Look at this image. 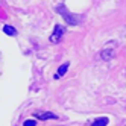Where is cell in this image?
<instances>
[{"label": "cell", "mask_w": 126, "mask_h": 126, "mask_svg": "<svg viewBox=\"0 0 126 126\" xmlns=\"http://www.w3.org/2000/svg\"><path fill=\"white\" fill-rule=\"evenodd\" d=\"M56 12H59L62 17H64V20H65L68 24H78V18H73V17H76V15L70 14V11L67 9V8H65L64 5L58 6V8H56Z\"/></svg>", "instance_id": "1"}, {"label": "cell", "mask_w": 126, "mask_h": 126, "mask_svg": "<svg viewBox=\"0 0 126 126\" xmlns=\"http://www.w3.org/2000/svg\"><path fill=\"white\" fill-rule=\"evenodd\" d=\"M114 47H115V43L111 41V43H108L106 46L102 49V53H100V56L103 61H110L112 56H114Z\"/></svg>", "instance_id": "2"}, {"label": "cell", "mask_w": 126, "mask_h": 126, "mask_svg": "<svg viewBox=\"0 0 126 126\" xmlns=\"http://www.w3.org/2000/svg\"><path fill=\"white\" fill-rule=\"evenodd\" d=\"M62 35H64V28H62L61 24H56V26H55V29H53V33L50 35V38H49V41L53 43V44H56V43L61 41Z\"/></svg>", "instance_id": "3"}, {"label": "cell", "mask_w": 126, "mask_h": 126, "mask_svg": "<svg viewBox=\"0 0 126 126\" xmlns=\"http://www.w3.org/2000/svg\"><path fill=\"white\" fill-rule=\"evenodd\" d=\"M68 65H70V62H64V64L58 68V71L55 73V79H61L62 76H64L67 73V70H68Z\"/></svg>", "instance_id": "4"}, {"label": "cell", "mask_w": 126, "mask_h": 126, "mask_svg": "<svg viewBox=\"0 0 126 126\" xmlns=\"http://www.w3.org/2000/svg\"><path fill=\"white\" fill-rule=\"evenodd\" d=\"M35 117L40 120H50V119H58V115L56 114H53V112H37L35 114Z\"/></svg>", "instance_id": "5"}, {"label": "cell", "mask_w": 126, "mask_h": 126, "mask_svg": "<svg viewBox=\"0 0 126 126\" xmlns=\"http://www.w3.org/2000/svg\"><path fill=\"white\" fill-rule=\"evenodd\" d=\"M108 123H110L108 117H99V119H96V120L93 122L91 126H108Z\"/></svg>", "instance_id": "6"}, {"label": "cell", "mask_w": 126, "mask_h": 126, "mask_svg": "<svg viewBox=\"0 0 126 126\" xmlns=\"http://www.w3.org/2000/svg\"><path fill=\"white\" fill-rule=\"evenodd\" d=\"M3 32L6 33V35H9V37H14V35H17V31L12 28V26H3Z\"/></svg>", "instance_id": "7"}, {"label": "cell", "mask_w": 126, "mask_h": 126, "mask_svg": "<svg viewBox=\"0 0 126 126\" xmlns=\"http://www.w3.org/2000/svg\"><path fill=\"white\" fill-rule=\"evenodd\" d=\"M23 126H37V122H35V120H26L23 123Z\"/></svg>", "instance_id": "8"}]
</instances>
